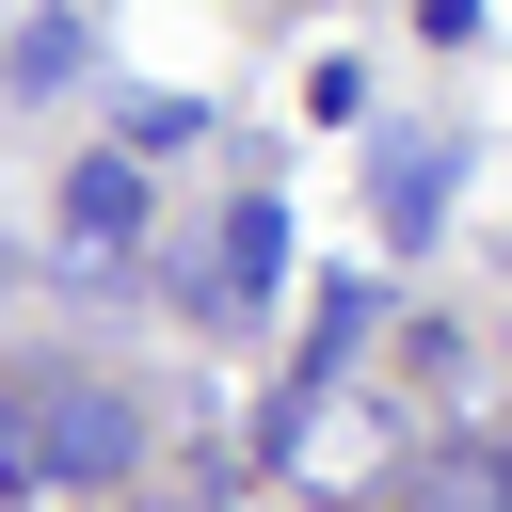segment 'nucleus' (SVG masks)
Wrapping results in <instances>:
<instances>
[{"mask_svg": "<svg viewBox=\"0 0 512 512\" xmlns=\"http://www.w3.org/2000/svg\"><path fill=\"white\" fill-rule=\"evenodd\" d=\"M16 400H32V464H48L64 496H128V480H144V432H160L144 384H112V368H32Z\"/></svg>", "mask_w": 512, "mask_h": 512, "instance_id": "f257e3e1", "label": "nucleus"}, {"mask_svg": "<svg viewBox=\"0 0 512 512\" xmlns=\"http://www.w3.org/2000/svg\"><path fill=\"white\" fill-rule=\"evenodd\" d=\"M448 176H464V144H448V128H384V144H368V224H384V256H432Z\"/></svg>", "mask_w": 512, "mask_h": 512, "instance_id": "f03ea898", "label": "nucleus"}, {"mask_svg": "<svg viewBox=\"0 0 512 512\" xmlns=\"http://www.w3.org/2000/svg\"><path fill=\"white\" fill-rule=\"evenodd\" d=\"M128 240H144V160H128V144H96V160L64 176V272H80V288H112V272H128Z\"/></svg>", "mask_w": 512, "mask_h": 512, "instance_id": "7ed1b4c3", "label": "nucleus"}, {"mask_svg": "<svg viewBox=\"0 0 512 512\" xmlns=\"http://www.w3.org/2000/svg\"><path fill=\"white\" fill-rule=\"evenodd\" d=\"M272 288H288V208H272V192H240V208H224V272H208V320H256Z\"/></svg>", "mask_w": 512, "mask_h": 512, "instance_id": "20e7f679", "label": "nucleus"}, {"mask_svg": "<svg viewBox=\"0 0 512 512\" xmlns=\"http://www.w3.org/2000/svg\"><path fill=\"white\" fill-rule=\"evenodd\" d=\"M112 144H128V160H176V144H208V96H176V80H128V96H112Z\"/></svg>", "mask_w": 512, "mask_h": 512, "instance_id": "39448f33", "label": "nucleus"}, {"mask_svg": "<svg viewBox=\"0 0 512 512\" xmlns=\"http://www.w3.org/2000/svg\"><path fill=\"white\" fill-rule=\"evenodd\" d=\"M400 512H512V496H496V448H432V464L400 480Z\"/></svg>", "mask_w": 512, "mask_h": 512, "instance_id": "423d86ee", "label": "nucleus"}, {"mask_svg": "<svg viewBox=\"0 0 512 512\" xmlns=\"http://www.w3.org/2000/svg\"><path fill=\"white\" fill-rule=\"evenodd\" d=\"M0 80H16V96H64V80H80V16H16Z\"/></svg>", "mask_w": 512, "mask_h": 512, "instance_id": "0eeeda50", "label": "nucleus"}, {"mask_svg": "<svg viewBox=\"0 0 512 512\" xmlns=\"http://www.w3.org/2000/svg\"><path fill=\"white\" fill-rule=\"evenodd\" d=\"M128 512H208V496H128Z\"/></svg>", "mask_w": 512, "mask_h": 512, "instance_id": "6e6552de", "label": "nucleus"}, {"mask_svg": "<svg viewBox=\"0 0 512 512\" xmlns=\"http://www.w3.org/2000/svg\"><path fill=\"white\" fill-rule=\"evenodd\" d=\"M496 496H512V432H496Z\"/></svg>", "mask_w": 512, "mask_h": 512, "instance_id": "1a4fd4ad", "label": "nucleus"}]
</instances>
